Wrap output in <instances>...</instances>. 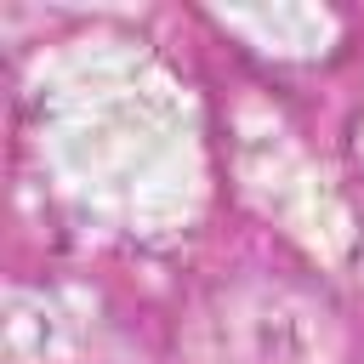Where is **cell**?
<instances>
[]
</instances>
